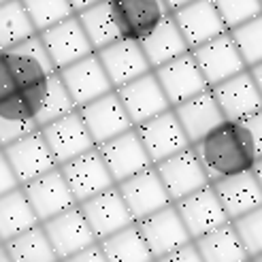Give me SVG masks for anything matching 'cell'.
I'll list each match as a JSON object with an SVG mask.
<instances>
[{"label":"cell","mask_w":262,"mask_h":262,"mask_svg":"<svg viewBox=\"0 0 262 262\" xmlns=\"http://www.w3.org/2000/svg\"><path fill=\"white\" fill-rule=\"evenodd\" d=\"M154 73L158 77L164 94H166L168 102H171V107H177L179 102L209 90L205 75L192 56V49L188 54L166 62L158 69H154Z\"/></svg>","instance_id":"ffe728a7"},{"label":"cell","mask_w":262,"mask_h":262,"mask_svg":"<svg viewBox=\"0 0 262 262\" xmlns=\"http://www.w3.org/2000/svg\"><path fill=\"white\" fill-rule=\"evenodd\" d=\"M75 15L79 17L94 51H98V49L107 47V45H111V43L122 38V32H120V28H117V21L113 17V11H111L107 0H100V3L92 5V7H88L79 13H75Z\"/></svg>","instance_id":"4dcf8cb0"},{"label":"cell","mask_w":262,"mask_h":262,"mask_svg":"<svg viewBox=\"0 0 262 262\" xmlns=\"http://www.w3.org/2000/svg\"><path fill=\"white\" fill-rule=\"evenodd\" d=\"M117 190L122 192L135 222L160 211V209H164L166 205L173 203L160 175H158V171H156V166H149L145 171L120 181L117 183Z\"/></svg>","instance_id":"ac0fdd59"},{"label":"cell","mask_w":262,"mask_h":262,"mask_svg":"<svg viewBox=\"0 0 262 262\" xmlns=\"http://www.w3.org/2000/svg\"><path fill=\"white\" fill-rule=\"evenodd\" d=\"M104 71H107L113 88H120L128 81L137 79V77L145 75L151 69V64L143 51L139 41H130V38H120L107 47L96 51Z\"/></svg>","instance_id":"cb8c5ba5"},{"label":"cell","mask_w":262,"mask_h":262,"mask_svg":"<svg viewBox=\"0 0 262 262\" xmlns=\"http://www.w3.org/2000/svg\"><path fill=\"white\" fill-rule=\"evenodd\" d=\"M79 209L83 211L88 224L92 226L98 241L107 239L109 234L122 230L130 224H135V217L130 213L122 192L117 190V183L94 194L92 199L79 203Z\"/></svg>","instance_id":"5bb4252c"},{"label":"cell","mask_w":262,"mask_h":262,"mask_svg":"<svg viewBox=\"0 0 262 262\" xmlns=\"http://www.w3.org/2000/svg\"><path fill=\"white\" fill-rule=\"evenodd\" d=\"M226 120H245L262 109V94L250 69L211 88Z\"/></svg>","instance_id":"603a6c76"},{"label":"cell","mask_w":262,"mask_h":262,"mask_svg":"<svg viewBox=\"0 0 262 262\" xmlns=\"http://www.w3.org/2000/svg\"><path fill=\"white\" fill-rule=\"evenodd\" d=\"M26 11L34 24L36 32H41L49 26H54L62 19L75 15L69 0H21Z\"/></svg>","instance_id":"e575fe53"},{"label":"cell","mask_w":262,"mask_h":262,"mask_svg":"<svg viewBox=\"0 0 262 262\" xmlns=\"http://www.w3.org/2000/svg\"><path fill=\"white\" fill-rule=\"evenodd\" d=\"M164 3H166V7L171 9V13H173L175 9H181V7H186V5L194 3V0H164Z\"/></svg>","instance_id":"f6af8a7d"},{"label":"cell","mask_w":262,"mask_h":262,"mask_svg":"<svg viewBox=\"0 0 262 262\" xmlns=\"http://www.w3.org/2000/svg\"><path fill=\"white\" fill-rule=\"evenodd\" d=\"M115 92L135 126L147 122L151 117L160 115L168 109H173L154 71L141 75L137 79L128 81L120 88H115Z\"/></svg>","instance_id":"9c48e42d"},{"label":"cell","mask_w":262,"mask_h":262,"mask_svg":"<svg viewBox=\"0 0 262 262\" xmlns=\"http://www.w3.org/2000/svg\"><path fill=\"white\" fill-rule=\"evenodd\" d=\"M21 188L41 222H47L51 217L60 215L62 211H67V209L79 205L73 190L69 188L67 179H64L60 166H56L54 171H49L28 183H24Z\"/></svg>","instance_id":"d6986e66"},{"label":"cell","mask_w":262,"mask_h":262,"mask_svg":"<svg viewBox=\"0 0 262 262\" xmlns=\"http://www.w3.org/2000/svg\"><path fill=\"white\" fill-rule=\"evenodd\" d=\"M192 147L199 154L211 183L243 171H252L258 160L252 135L241 120H224Z\"/></svg>","instance_id":"7a4b0ae2"},{"label":"cell","mask_w":262,"mask_h":262,"mask_svg":"<svg viewBox=\"0 0 262 262\" xmlns=\"http://www.w3.org/2000/svg\"><path fill=\"white\" fill-rule=\"evenodd\" d=\"M58 73L62 77L64 85H67L69 94L73 96L77 109L115 90L96 51L69 64L67 69H62Z\"/></svg>","instance_id":"9a60e30c"},{"label":"cell","mask_w":262,"mask_h":262,"mask_svg":"<svg viewBox=\"0 0 262 262\" xmlns=\"http://www.w3.org/2000/svg\"><path fill=\"white\" fill-rule=\"evenodd\" d=\"M60 171L67 179L69 188L73 190L77 203H83L94 194L115 186V179L107 162L102 160L98 147H92L90 151L60 164Z\"/></svg>","instance_id":"52a82bcc"},{"label":"cell","mask_w":262,"mask_h":262,"mask_svg":"<svg viewBox=\"0 0 262 262\" xmlns=\"http://www.w3.org/2000/svg\"><path fill=\"white\" fill-rule=\"evenodd\" d=\"M213 3L228 30L258 17L262 13V0H213Z\"/></svg>","instance_id":"74e56055"},{"label":"cell","mask_w":262,"mask_h":262,"mask_svg":"<svg viewBox=\"0 0 262 262\" xmlns=\"http://www.w3.org/2000/svg\"><path fill=\"white\" fill-rule=\"evenodd\" d=\"M3 3H7V0H0V5H3Z\"/></svg>","instance_id":"f907efd6"},{"label":"cell","mask_w":262,"mask_h":262,"mask_svg":"<svg viewBox=\"0 0 262 262\" xmlns=\"http://www.w3.org/2000/svg\"><path fill=\"white\" fill-rule=\"evenodd\" d=\"M19 188V181L15 177V173H13V168L7 160V156L3 151V147H0V196Z\"/></svg>","instance_id":"ab89813d"},{"label":"cell","mask_w":262,"mask_h":262,"mask_svg":"<svg viewBox=\"0 0 262 262\" xmlns=\"http://www.w3.org/2000/svg\"><path fill=\"white\" fill-rule=\"evenodd\" d=\"M245 262H252V258H247V260H245Z\"/></svg>","instance_id":"681fc988"},{"label":"cell","mask_w":262,"mask_h":262,"mask_svg":"<svg viewBox=\"0 0 262 262\" xmlns=\"http://www.w3.org/2000/svg\"><path fill=\"white\" fill-rule=\"evenodd\" d=\"M69 3H71V7H73L75 13H79V11H83V9L92 7V5L100 3V0H69Z\"/></svg>","instance_id":"7bdbcfd3"},{"label":"cell","mask_w":262,"mask_h":262,"mask_svg":"<svg viewBox=\"0 0 262 262\" xmlns=\"http://www.w3.org/2000/svg\"><path fill=\"white\" fill-rule=\"evenodd\" d=\"M177 120L181 122L183 130H186V135L190 139V143H199L205 135H209L213 128H217L222 122L226 120L224 113H222L220 104L213 96L211 88L201 92V94H196L188 100L179 102L177 107H173Z\"/></svg>","instance_id":"d4e9b609"},{"label":"cell","mask_w":262,"mask_h":262,"mask_svg":"<svg viewBox=\"0 0 262 262\" xmlns=\"http://www.w3.org/2000/svg\"><path fill=\"white\" fill-rule=\"evenodd\" d=\"M0 243H3V239H0Z\"/></svg>","instance_id":"816d5d0a"},{"label":"cell","mask_w":262,"mask_h":262,"mask_svg":"<svg viewBox=\"0 0 262 262\" xmlns=\"http://www.w3.org/2000/svg\"><path fill=\"white\" fill-rule=\"evenodd\" d=\"M252 171H254V175H256L258 183L262 186V156H260V158L256 160V164H254V168H252Z\"/></svg>","instance_id":"bcb514c9"},{"label":"cell","mask_w":262,"mask_h":262,"mask_svg":"<svg viewBox=\"0 0 262 262\" xmlns=\"http://www.w3.org/2000/svg\"><path fill=\"white\" fill-rule=\"evenodd\" d=\"M252 262H262V254H258V256H252Z\"/></svg>","instance_id":"c3c4849f"},{"label":"cell","mask_w":262,"mask_h":262,"mask_svg":"<svg viewBox=\"0 0 262 262\" xmlns=\"http://www.w3.org/2000/svg\"><path fill=\"white\" fill-rule=\"evenodd\" d=\"M171 15L177 21L179 30H181L183 38L188 41L190 49L228 32L213 0H194V3H190L186 7L175 9Z\"/></svg>","instance_id":"7402d4cb"},{"label":"cell","mask_w":262,"mask_h":262,"mask_svg":"<svg viewBox=\"0 0 262 262\" xmlns=\"http://www.w3.org/2000/svg\"><path fill=\"white\" fill-rule=\"evenodd\" d=\"M3 151L19 181V186H24V183H28L49 171H54L58 166L54 154H51L47 141L41 133V128L9 143V145L3 147Z\"/></svg>","instance_id":"3957f363"},{"label":"cell","mask_w":262,"mask_h":262,"mask_svg":"<svg viewBox=\"0 0 262 262\" xmlns=\"http://www.w3.org/2000/svg\"><path fill=\"white\" fill-rule=\"evenodd\" d=\"M47 239L54 247V252L58 256V260H67L73 254L85 250V247L98 243L94 230L88 224V220L83 215V211L79 209V205H75L67 211H62L60 215L51 217L47 222H41Z\"/></svg>","instance_id":"8992f818"},{"label":"cell","mask_w":262,"mask_h":262,"mask_svg":"<svg viewBox=\"0 0 262 262\" xmlns=\"http://www.w3.org/2000/svg\"><path fill=\"white\" fill-rule=\"evenodd\" d=\"M98 243L109 262H151L156 260L149 252L145 239H143L137 222L109 234L107 239H100Z\"/></svg>","instance_id":"f546056e"},{"label":"cell","mask_w":262,"mask_h":262,"mask_svg":"<svg viewBox=\"0 0 262 262\" xmlns=\"http://www.w3.org/2000/svg\"><path fill=\"white\" fill-rule=\"evenodd\" d=\"M122 38L143 41L156 26L171 15L164 0H107Z\"/></svg>","instance_id":"e0dca14e"},{"label":"cell","mask_w":262,"mask_h":262,"mask_svg":"<svg viewBox=\"0 0 262 262\" xmlns=\"http://www.w3.org/2000/svg\"><path fill=\"white\" fill-rule=\"evenodd\" d=\"M192 56H194L196 64L201 67L209 88L226 81L230 77L239 75L241 71L247 69V64H245L230 32H224V34L211 38V41L194 47Z\"/></svg>","instance_id":"5b68a950"},{"label":"cell","mask_w":262,"mask_h":262,"mask_svg":"<svg viewBox=\"0 0 262 262\" xmlns=\"http://www.w3.org/2000/svg\"><path fill=\"white\" fill-rule=\"evenodd\" d=\"M96 147L102 156V160L107 162L115 183H120L128 177L145 171V168L154 166L149 154L137 133V128H130L126 133L104 141Z\"/></svg>","instance_id":"30bf717a"},{"label":"cell","mask_w":262,"mask_h":262,"mask_svg":"<svg viewBox=\"0 0 262 262\" xmlns=\"http://www.w3.org/2000/svg\"><path fill=\"white\" fill-rule=\"evenodd\" d=\"M151 262H156V260H151Z\"/></svg>","instance_id":"f5cc1de1"},{"label":"cell","mask_w":262,"mask_h":262,"mask_svg":"<svg viewBox=\"0 0 262 262\" xmlns=\"http://www.w3.org/2000/svg\"><path fill=\"white\" fill-rule=\"evenodd\" d=\"M41 133L47 141L51 154H54L58 166L90 151L92 147H96L79 109H75L67 115H62L60 120L43 126Z\"/></svg>","instance_id":"4fadbf2b"},{"label":"cell","mask_w":262,"mask_h":262,"mask_svg":"<svg viewBox=\"0 0 262 262\" xmlns=\"http://www.w3.org/2000/svg\"><path fill=\"white\" fill-rule=\"evenodd\" d=\"M154 166L173 203L211 183L205 173V166L199 158V154L194 151L192 145Z\"/></svg>","instance_id":"7c38bea8"},{"label":"cell","mask_w":262,"mask_h":262,"mask_svg":"<svg viewBox=\"0 0 262 262\" xmlns=\"http://www.w3.org/2000/svg\"><path fill=\"white\" fill-rule=\"evenodd\" d=\"M0 262H13L9 252H7V247H5V243H0Z\"/></svg>","instance_id":"7dc6e473"},{"label":"cell","mask_w":262,"mask_h":262,"mask_svg":"<svg viewBox=\"0 0 262 262\" xmlns=\"http://www.w3.org/2000/svg\"><path fill=\"white\" fill-rule=\"evenodd\" d=\"M241 122L245 124L247 130H250L252 141H254V147H256V154H258V158H260V156H262V109L256 111L250 117H245V120H241Z\"/></svg>","instance_id":"60d3db41"},{"label":"cell","mask_w":262,"mask_h":262,"mask_svg":"<svg viewBox=\"0 0 262 262\" xmlns=\"http://www.w3.org/2000/svg\"><path fill=\"white\" fill-rule=\"evenodd\" d=\"M5 247L13 262H60L43 224H36L19 232L17 237L5 241Z\"/></svg>","instance_id":"1f68e13d"},{"label":"cell","mask_w":262,"mask_h":262,"mask_svg":"<svg viewBox=\"0 0 262 262\" xmlns=\"http://www.w3.org/2000/svg\"><path fill=\"white\" fill-rule=\"evenodd\" d=\"M173 205L177 209V213L181 215L192 239H199L203 234L211 232L213 228L230 222L211 183L188 196H183V199L175 201Z\"/></svg>","instance_id":"2e32d148"},{"label":"cell","mask_w":262,"mask_h":262,"mask_svg":"<svg viewBox=\"0 0 262 262\" xmlns=\"http://www.w3.org/2000/svg\"><path fill=\"white\" fill-rule=\"evenodd\" d=\"M54 73L38 34L0 51V147L38 130L36 117Z\"/></svg>","instance_id":"6da1fadb"},{"label":"cell","mask_w":262,"mask_h":262,"mask_svg":"<svg viewBox=\"0 0 262 262\" xmlns=\"http://www.w3.org/2000/svg\"><path fill=\"white\" fill-rule=\"evenodd\" d=\"M79 113H81L83 122H85L96 145L126 133L130 128H135L133 120H130V115L124 109V104H122L115 90H111L109 94H104L96 100L83 104V107H79Z\"/></svg>","instance_id":"44dd1931"},{"label":"cell","mask_w":262,"mask_h":262,"mask_svg":"<svg viewBox=\"0 0 262 262\" xmlns=\"http://www.w3.org/2000/svg\"><path fill=\"white\" fill-rule=\"evenodd\" d=\"M38 34L21 0H7L0 5V51L24 43Z\"/></svg>","instance_id":"d6a6232c"},{"label":"cell","mask_w":262,"mask_h":262,"mask_svg":"<svg viewBox=\"0 0 262 262\" xmlns=\"http://www.w3.org/2000/svg\"><path fill=\"white\" fill-rule=\"evenodd\" d=\"M230 220H237L262 205V186L254 171H243L211 183Z\"/></svg>","instance_id":"484cf974"},{"label":"cell","mask_w":262,"mask_h":262,"mask_svg":"<svg viewBox=\"0 0 262 262\" xmlns=\"http://www.w3.org/2000/svg\"><path fill=\"white\" fill-rule=\"evenodd\" d=\"M135 128H137V133H139V137H141L143 145H145L154 164L171 158V156L188 149L192 145L173 109L156 115L151 120L143 122Z\"/></svg>","instance_id":"ba28073f"},{"label":"cell","mask_w":262,"mask_h":262,"mask_svg":"<svg viewBox=\"0 0 262 262\" xmlns=\"http://www.w3.org/2000/svg\"><path fill=\"white\" fill-rule=\"evenodd\" d=\"M36 224H41V220L34 213L21 186L0 196V239L3 243Z\"/></svg>","instance_id":"f1b7e54d"},{"label":"cell","mask_w":262,"mask_h":262,"mask_svg":"<svg viewBox=\"0 0 262 262\" xmlns=\"http://www.w3.org/2000/svg\"><path fill=\"white\" fill-rule=\"evenodd\" d=\"M77 109V104L73 100V96L69 94L67 85H64L60 73H54V77L49 79V88H47V96H45V102L41 111H38V117H36V124L38 128H43L51 122L60 120L62 115H67L71 111Z\"/></svg>","instance_id":"836d02e7"},{"label":"cell","mask_w":262,"mask_h":262,"mask_svg":"<svg viewBox=\"0 0 262 262\" xmlns=\"http://www.w3.org/2000/svg\"><path fill=\"white\" fill-rule=\"evenodd\" d=\"M205 262H245L250 258L232 222H226L211 232L194 239Z\"/></svg>","instance_id":"83f0119b"},{"label":"cell","mask_w":262,"mask_h":262,"mask_svg":"<svg viewBox=\"0 0 262 262\" xmlns=\"http://www.w3.org/2000/svg\"><path fill=\"white\" fill-rule=\"evenodd\" d=\"M156 262H205V260H203V256L199 252V247H196V243L190 241V243L181 245L179 250H175L171 254L156 258Z\"/></svg>","instance_id":"f35d334b"},{"label":"cell","mask_w":262,"mask_h":262,"mask_svg":"<svg viewBox=\"0 0 262 262\" xmlns=\"http://www.w3.org/2000/svg\"><path fill=\"white\" fill-rule=\"evenodd\" d=\"M237 43L241 56L247 64V69L254 67V64L262 62V13L258 17L245 21L237 28L228 30Z\"/></svg>","instance_id":"d590c367"},{"label":"cell","mask_w":262,"mask_h":262,"mask_svg":"<svg viewBox=\"0 0 262 262\" xmlns=\"http://www.w3.org/2000/svg\"><path fill=\"white\" fill-rule=\"evenodd\" d=\"M38 36H41V41L47 49L51 62H54L56 71H62V69H67L69 64L94 54V47H92L90 38L77 15H71L54 26H49V28L38 32Z\"/></svg>","instance_id":"277c9868"},{"label":"cell","mask_w":262,"mask_h":262,"mask_svg":"<svg viewBox=\"0 0 262 262\" xmlns=\"http://www.w3.org/2000/svg\"><path fill=\"white\" fill-rule=\"evenodd\" d=\"M62 262H109V260H107V256H104L100 243H94V245H90V247H85V250L73 254L71 258L62 260Z\"/></svg>","instance_id":"b9f144b4"},{"label":"cell","mask_w":262,"mask_h":262,"mask_svg":"<svg viewBox=\"0 0 262 262\" xmlns=\"http://www.w3.org/2000/svg\"><path fill=\"white\" fill-rule=\"evenodd\" d=\"M139 43H141L143 51H145L151 69H158V67H162V64L171 62V60H175V58H179V56L190 51V45H188L186 38H183L173 15L162 19V24L156 26V28Z\"/></svg>","instance_id":"4316f807"},{"label":"cell","mask_w":262,"mask_h":262,"mask_svg":"<svg viewBox=\"0 0 262 262\" xmlns=\"http://www.w3.org/2000/svg\"><path fill=\"white\" fill-rule=\"evenodd\" d=\"M137 226H139L154 258L166 256V254L179 250L181 245L194 241L173 203L147 217L137 220Z\"/></svg>","instance_id":"8fae6325"},{"label":"cell","mask_w":262,"mask_h":262,"mask_svg":"<svg viewBox=\"0 0 262 262\" xmlns=\"http://www.w3.org/2000/svg\"><path fill=\"white\" fill-rule=\"evenodd\" d=\"M234 230H237L239 239L243 241L247 254L258 256L262 254V205L247 211L245 215L237 217V220H230Z\"/></svg>","instance_id":"8d00e7d4"},{"label":"cell","mask_w":262,"mask_h":262,"mask_svg":"<svg viewBox=\"0 0 262 262\" xmlns=\"http://www.w3.org/2000/svg\"><path fill=\"white\" fill-rule=\"evenodd\" d=\"M250 73H252L254 81H256V85H258V90H260V94H262V62H258V64H254V67H250Z\"/></svg>","instance_id":"ee69618b"}]
</instances>
